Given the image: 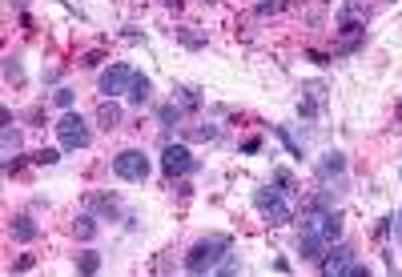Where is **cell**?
I'll return each instance as SVG.
<instances>
[{
  "instance_id": "cell-27",
  "label": "cell",
  "mask_w": 402,
  "mask_h": 277,
  "mask_svg": "<svg viewBox=\"0 0 402 277\" xmlns=\"http://www.w3.org/2000/svg\"><path fill=\"white\" fill-rule=\"evenodd\" d=\"M24 161H28V157H21V153H12V157H4V177H12V173H21V169H24Z\"/></svg>"
},
{
  "instance_id": "cell-11",
  "label": "cell",
  "mask_w": 402,
  "mask_h": 277,
  "mask_svg": "<svg viewBox=\"0 0 402 277\" xmlns=\"http://www.w3.org/2000/svg\"><path fill=\"white\" fill-rule=\"evenodd\" d=\"M298 254L306 257V261H322L326 257V237L318 229H302V237H298Z\"/></svg>"
},
{
  "instance_id": "cell-4",
  "label": "cell",
  "mask_w": 402,
  "mask_h": 277,
  "mask_svg": "<svg viewBox=\"0 0 402 277\" xmlns=\"http://www.w3.org/2000/svg\"><path fill=\"white\" fill-rule=\"evenodd\" d=\"M113 177H121V181H149V157L141 149H121L113 157Z\"/></svg>"
},
{
  "instance_id": "cell-35",
  "label": "cell",
  "mask_w": 402,
  "mask_h": 277,
  "mask_svg": "<svg viewBox=\"0 0 402 277\" xmlns=\"http://www.w3.org/2000/svg\"><path fill=\"white\" fill-rule=\"evenodd\" d=\"M306 57L314 61V65H330V57H326V52H318V48H310Z\"/></svg>"
},
{
  "instance_id": "cell-16",
  "label": "cell",
  "mask_w": 402,
  "mask_h": 277,
  "mask_svg": "<svg viewBox=\"0 0 402 277\" xmlns=\"http://www.w3.org/2000/svg\"><path fill=\"white\" fill-rule=\"evenodd\" d=\"M97 125H101V129H109V133L117 129V125H121V105H117V101H101V109H97Z\"/></svg>"
},
{
  "instance_id": "cell-19",
  "label": "cell",
  "mask_w": 402,
  "mask_h": 277,
  "mask_svg": "<svg viewBox=\"0 0 402 277\" xmlns=\"http://www.w3.org/2000/svg\"><path fill=\"white\" fill-rule=\"evenodd\" d=\"M157 121H161V129H177V125H181V121H185V109H181V105H161V109H157Z\"/></svg>"
},
{
  "instance_id": "cell-22",
  "label": "cell",
  "mask_w": 402,
  "mask_h": 277,
  "mask_svg": "<svg viewBox=\"0 0 402 277\" xmlns=\"http://www.w3.org/2000/svg\"><path fill=\"white\" fill-rule=\"evenodd\" d=\"M0 145H4V157L21 153V129H17V121H12V125H4V137H0Z\"/></svg>"
},
{
  "instance_id": "cell-37",
  "label": "cell",
  "mask_w": 402,
  "mask_h": 277,
  "mask_svg": "<svg viewBox=\"0 0 402 277\" xmlns=\"http://www.w3.org/2000/svg\"><path fill=\"white\" fill-rule=\"evenodd\" d=\"M258 149H261V137H250L245 145H241V153H258Z\"/></svg>"
},
{
  "instance_id": "cell-5",
  "label": "cell",
  "mask_w": 402,
  "mask_h": 277,
  "mask_svg": "<svg viewBox=\"0 0 402 277\" xmlns=\"http://www.w3.org/2000/svg\"><path fill=\"white\" fill-rule=\"evenodd\" d=\"M362 41H366V21L362 17H338V48H334V57L358 52Z\"/></svg>"
},
{
  "instance_id": "cell-32",
  "label": "cell",
  "mask_w": 402,
  "mask_h": 277,
  "mask_svg": "<svg viewBox=\"0 0 402 277\" xmlns=\"http://www.w3.org/2000/svg\"><path fill=\"white\" fill-rule=\"evenodd\" d=\"M274 133H278V137L285 141V149H290V153H294V157H302V149H298V141L290 137V133H285V129H274Z\"/></svg>"
},
{
  "instance_id": "cell-2",
  "label": "cell",
  "mask_w": 402,
  "mask_h": 277,
  "mask_svg": "<svg viewBox=\"0 0 402 277\" xmlns=\"http://www.w3.org/2000/svg\"><path fill=\"white\" fill-rule=\"evenodd\" d=\"M254 205H258V213L270 221V225H290V221H294V209L285 205V193L274 181L261 185L258 193H254Z\"/></svg>"
},
{
  "instance_id": "cell-40",
  "label": "cell",
  "mask_w": 402,
  "mask_h": 277,
  "mask_svg": "<svg viewBox=\"0 0 402 277\" xmlns=\"http://www.w3.org/2000/svg\"><path fill=\"white\" fill-rule=\"evenodd\" d=\"M161 4H165V8H177V4H181V0H161Z\"/></svg>"
},
{
  "instance_id": "cell-38",
  "label": "cell",
  "mask_w": 402,
  "mask_h": 277,
  "mask_svg": "<svg viewBox=\"0 0 402 277\" xmlns=\"http://www.w3.org/2000/svg\"><path fill=\"white\" fill-rule=\"evenodd\" d=\"M45 85H61V69H45Z\"/></svg>"
},
{
  "instance_id": "cell-24",
  "label": "cell",
  "mask_w": 402,
  "mask_h": 277,
  "mask_svg": "<svg viewBox=\"0 0 402 277\" xmlns=\"http://www.w3.org/2000/svg\"><path fill=\"white\" fill-rule=\"evenodd\" d=\"M185 137L190 141H217V125H193Z\"/></svg>"
},
{
  "instance_id": "cell-13",
  "label": "cell",
  "mask_w": 402,
  "mask_h": 277,
  "mask_svg": "<svg viewBox=\"0 0 402 277\" xmlns=\"http://www.w3.org/2000/svg\"><path fill=\"white\" fill-rule=\"evenodd\" d=\"M133 105H149V96H153V81L145 76V72H133V81H129V92H125Z\"/></svg>"
},
{
  "instance_id": "cell-17",
  "label": "cell",
  "mask_w": 402,
  "mask_h": 277,
  "mask_svg": "<svg viewBox=\"0 0 402 277\" xmlns=\"http://www.w3.org/2000/svg\"><path fill=\"white\" fill-rule=\"evenodd\" d=\"M173 105H181L185 113H197V109H201V92L190 89V85H177V89H173Z\"/></svg>"
},
{
  "instance_id": "cell-31",
  "label": "cell",
  "mask_w": 402,
  "mask_h": 277,
  "mask_svg": "<svg viewBox=\"0 0 402 277\" xmlns=\"http://www.w3.org/2000/svg\"><path fill=\"white\" fill-rule=\"evenodd\" d=\"M213 274H225V277H230V274H237V261H234L230 254H225V257H221V265H217Z\"/></svg>"
},
{
  "instance_id": "cell-30",
  "label": "cell",
  "mask_w": 402,
  "mask_h": 277,
  "mask_svg": "<svg viewBox=\"0 0 402 277\" xmlns=\"http://www.w3.org/2000/svg\"><path fill=\"white\" fill-rule=\"evenodd\" d=\"M302 96H314V101H322V96H326V85H322V81H310L306 89H302Z\"/></svg>"
},
{
  "instance_id": "cell-20",
  "label": "cell",
  "mask_w": 402,
  "mask_h": 277,
  "mask_svg": "<svg viewBox=\"0 0 402 277\" xmlns=\"http://www.w3.org/2000/svg\"><path fill=\"white\" fill-rule=\"evenodd\" d=\"M4 81H8L12 89H21V85H24V69H21V57H12V52L4 57Z\"/></svg>"
},
{
  "instance_id": "cell-15",
  "label": "cell",
  "mask_w": 402,
  "mask_h": 277,
  "mask_svg": "<svg viewBox=\"0 0 402 277\" xmlns=\"http://www.w3.org/2000/svg\"><path fill=\"white\" fill-rule=\"evenodd\" d=\"M318 233H322L326 241H342V209H330V213L318 221Z\"/></svg>"
},
{
  "instance_id": "cell-7",
  "label": "cell",
  "mask_w": 402,
  "mask_h": 277,
  "mask_svg": "<svg viewBox=\"0 0 402 277\" xmlns=\"http://www.w3.org/2000/svg\"><path fill=\"white\" fill-rule=\"evenodd\" d=\"M129 81H133V69L117 61V65H109V69L101 72L97 89H101V96H121V92H129Z\"/></svg>"
},
{
  "instance_id": "cell-9",
  "label": "cell",
  "mask_w": 402,
  "mask_h": 277,
  "mask_svg": "<svg viewBox=\"0 0 402 277\" xmlns=\"http://www.w3.org/2000/svg\"><path fill=\"white\" fill-rule=\"evenodd\" d=\"M314 173H318V181L326 185V189H334V185H342V177H346V157L342 153H326L322 161L314 165Z\"/></svg>"
},
{
  "instance_id": "cell-26",
  "label": "cell",
  "mask_w": 402,
  "mask_h": 277,
  "mask_svg": "<svg viewBox=\"0 0 402 277\" xmlns=\"http://www.w3.org/2000/svg\"><path fill=\"white\" fill-rule=\"evenodd\" d=\"M52 101H57V109H72V101H77V92H72V89H65V85H61V89L52 92Z\"/></svg>"
},
{
  "instance_id": "cell-28",
  "label": "cell",
  "mask_w": 402,
  "mask_h": 277,
  "mask_svg": "<svg viewBox=\"0 0 402 277\" xmlns=\"http://www.w3.org/2000/svg\"><path fill=\"white\" fill-rule=\"evenodd\" d=\"M61 153H65V149H41L32 161H37V165H57V161H61Z\"/></svg>"
},
{
  "instance_id": "cell-21",
  "label": "cell",
  "mask_w": 402,
  "mask_h": 277,
  "mask_svg": "<svg viewBox=\"0 0 402 277\" xmlns=\"http://www.w3.org/2000/svg\"><path fill=\"white\" fill-rule=\"evenodd\" d=\"M72 265H77L81 274H97V269H101V254H97V249H81V254L72 257Z\"/></svg>"
},
{
  "instance_id": "cell-14",
  "label": "cell",
  "mask_w": 402,
  "mask_h": 277,
  "mask_svg": "<svg viewBox=\"0 0 402 277\" xmlns=\"http://www.w3.org/2000/svg\"><path fill=\"white\" fill-rule=\"evenodd\" d=\"M69 233L77 237V241H93V237H97V217H93V213H81V217H72Z\"/></svg>"
},
{
  "instance_id": "cell-1",
  "label": "cell",
  "mask_w": 402,
  "mask_h": 277,
  "mask_svg": "<svg viewBox=\"0 0 402 277\" xmlns=\"http://www.w3.org/2000/svg\"><path fill=\"white\" fill-rule=\"evenodd\" d=\"M234 249V237L230 233H210L185 254V274H213L221 265V257Z\"/></svg>"
},
{
  "instance_id": "cell-29",
  "label": "cell",
  "mask_w": 402,
  "mask_h": 277,
  "mask_svg": "<svg viewBox=\"0 0 402 277\" xmlns=\"http://www.w3.org/2000/svg\"><path fill=\"white\" fill-rule=\"evenodd\" d=\"M101 61H105V52H101V48H93V52H85V57H81V69H97Z\"/></svg>"
},
{
  "instance_id": "cell-25",
  "label": "cell",
  "mask_w": 402,
  "mask_h": 277,
  "mask_svg": "<svg viewBox=\"0 0 402 277\" xmlns=\"http://www.w3.org/2000/svg\"><path fill=\"white\" fill-rule=\"evenodd\" d=\"M274 185H278V189H282L285 197H290V193H294V189H298V181H294V177H290V173H285V169H278V173H274Z\"/></svg>"
},
{
  "instance_id": "cell-12",
  "label": "cell",
  "mask_w": 402,
  "mask_h": 277,
  "mask_svg": "<svg viewBox=\"0 0 402 277\" xmlns=\"http://www.w3.org/2000/svg\"><path fill=\"white\" fill-rule=\"evenodd\" d=\"M8 233H12V241H37V237H41V225H37L28 213H21V217L8 221Z\"/></svg>"
},
{
  "instance_id": "cell-8",
  "label": "cell",
  "mask_w": 402,
  "mask_h": 277,
  "mask_svg": "<svg viewBox=\"0 0 402 277\" xmlns=\"http://www.w3.org/2000/svg\"><path fill=\"white\" fill-rule=\"evenodd\" d=\"M350 257H354V249H350L346 241H334L330 249H326V257L318 261V269H322V274H346V269L354 265Z\"/></svg>"
},
{
  "instance_id": "cell-34",
  "label": "cell",
  "mask_w": 402,
  "mask_h": 277,
  "mask_svg": "<svg viewBox=\"0 0 402 277\" xmlns=\"http://www.w3.org/2000/svg\"><path fill=\"white\" fill-rule=\"evenodd\" d=\"M390 225H394V221H390V217H382L379 225H374V237H382V241H386V237H390Z\"/></svg>"
},
{
  "instance_id": "cell-18",
  "label": "cell",
  "mask_w": 402,
  "mask_h": 277,
  "mask_svg": "<svg viewBox=\"0 0 402 277\" xmlns=\"http://www.w3.org/2000/svg\"><path fill=\"white\" fill-rule=\"evenodd\" d=\"M173 41H181V45L193 48V52H201V48L210 45V37H205V32H197V28H173Z\"/></svg>"
},
{
  "instance_id": "cell-3",
  "label": "cell",
  "mask_w": 402,
  "mask_h": 277,
  "mask_svg": "<svg viewBox=\"0 0 402 277\" xmlns=\"http://www.w3.org/2000/svg\"><path fill=\"white\" fill-rule=\"evenodd\" d=\"M57 141H61L65 153L89 145V125H85V116L77 113V109H65V113H61V121H57Z\"/></svg>"
},
{
  "instance_id": "cell-10",
  "label": "cell",
  "mask_w": 402,
  "mask_h": 277,
  "mask_svg": "<svg viewBox=\"0 0 402 277\" xmlns=\"http://www.w3.org/2000/svg\"><path fill=\"white\" fill-rule=\"evenodd\" d=\"M85 213H93V217H105V221H117L121 217V205L113 193H85Z\"/></svg>"
},
{
  "instance_id": "cell-39",
  "label": "cell",
  "mask_w": 402,
  "mask_h": 277,
  "mask_svg": "<svg viewBox=\"0 0 402 277\" xmlns=\"http://www.w3.org/2000/svg\"><path fill=\"white\" fill-rule=\"evenodd\" d=\"M394 233H399V241H402V209H399V217H394Z\"/></svg>"
},
{
  "instance_id": "cell-23",
  "label": "cell",
  "mask_w": 402,
  "mask_h": 277,
  "mask_svg": "<svg viewBox=\"0 0 402 277\" xmlns=\"http://www.w3.org/2000/svg\"><path fill=\"white\" fill-rule=\"evenodd\" d=\"M285 4H290V0H258V4H254V12L265 21V17H278V12H285Z\"/></svg>"
},
{
  "instance_id": "cell-33",
  "label": "cell",
  "mask_w": 402,
  "mask_h": 277,
  "mask_svg": "<svg viewBox=\"0 0 402 277\" xmlns=\"http://www.w3.org/2000/svg\"><path fill=\"white\" fill-rule=\"evenodd\" d=\"M121 37H125V41H133V45H137V41H141V28H137V24H125V28H121Z\"/></svg>"
},
{
  "instance_id": "cell-36",
  "label": "cell",
  "mask_w": 402,
  "mask_h": 277,
  "mask_svg": "<svg viewBox=\"0 0 402 277\" xmlns=\"http://www.w3.org/2000/svg\"><path fill=\"white\" fill-rule=\"evenodd\" d=\"M12 269H17V274H24V269H32V257H17V261H12Z\"/></svg>"
},
{
  "instance_id": "cell-6",
  "label": "cell",
  "mask_w": 402,
  "mask_h": 277,
  "mask_svg": "<svg viewBox=\"0 0 402 277\" xmlns=\"http://www.w3.org/2000/svg\"><path fill=\"white\" fill-rule=\"evenodd\" d=\"M161 169H165V177H185V173H193L197 161H193L190 145H173V141H165V149H161Z\"/></svg>"
}]
</instances>
